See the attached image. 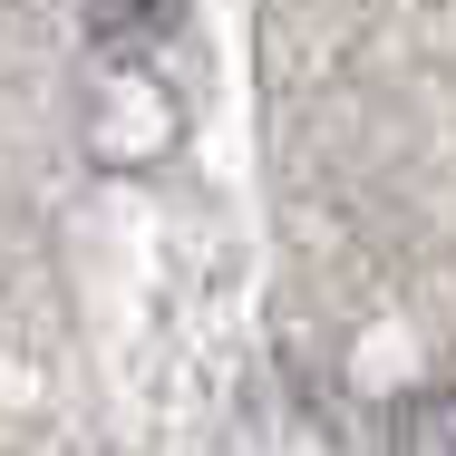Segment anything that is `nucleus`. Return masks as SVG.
Listing matches in <instances>:
<instances>
[{
	"mask_svg": "<svg viewBox=\"0 0 456 456\" xmlns=\"http://www.w3.org/2000/svg\"><path fill=\"white\" fill-rule=\"evenodd\" d=\"M388 456H456V388H447V379H428V388L398 398V418H388Z\"/></svg>",
	"mask_w": 456,
	"mask_h": 456,
	"instance_id": "nucleus-1",
	"label": "nucleus"
},
{
	"mask_svg": "<svg viewBox=\"0 0 456 456\" xmlns=\"http://www.w3.org/2000/svg\"><path fill=\"white\" fill-rule=\"evenodd\" d=\"M175 29V0H88V39L97 49H146Z\"/></svg>",
	"mask_w": 456,
	"mask_h": 456,
	"instance_id": "nucleus-2",
	"label": "nucleus"
}]
</instances>
